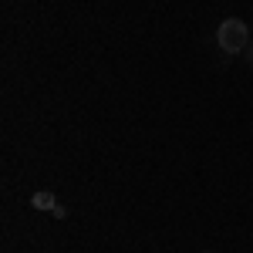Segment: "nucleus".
<instances>
[{"label": "nucleus", "instance_id": "nucleus-1", "mask_svg": "<svg viewBox=\"0 0 253 253\" xmlns=\"http://www.w3.org/2000/svg\"><path fill=\"white\" fill-rule=\"evenodd\" d=\"M247 38H250V31H247V24L243 20H223L219 24V31H216V44L226 51V54H243L247 51Z\"/></svg>", "mask_w": 253, "mask_h": 253}, {"label": "nucleus", "instance_id": "nucleus-2", "mask_svg": "<svg viewBox=\"0 0 253 253\" xmlns=\"http://www.w3.org/2000/svg\"><path fill=\"white\" fill-rule=\"evenodd\" d=\"M31 206L47 213V210H54V206H58V199H54V193H51V189H41V193L31 196Z\"/></svg>", "mask_w": 253, "mask_h": 253}, {"label": "nucleus", "instance_id": "nucleus-3", "mask_svg": "<svg viewBox=\"0 0 253 253\" xmlns=\"http://www.w3.org/2000/svg\"><path fill=\"white\" fill-rule=\"evenodd\" d=\"M243 54H247V61L253 64V47H250V44H247V51H243Z\"/></svg>", "mask_w": 253, "mask_h": 253}]
</instances>
